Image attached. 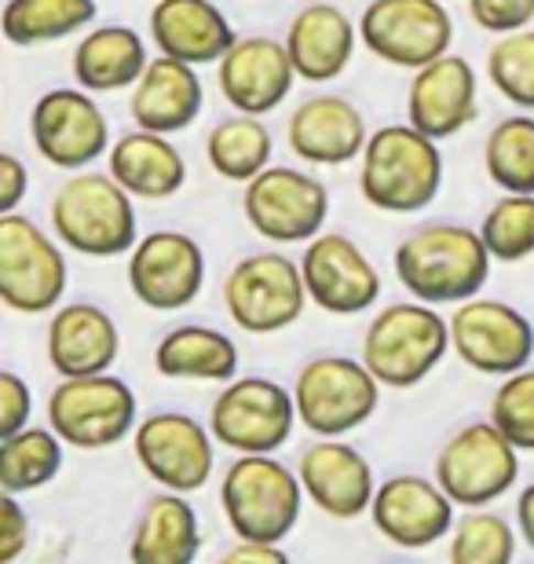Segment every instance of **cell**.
<instances>
[{
	"mask_svg": "<svg viewBox=\"0 0 534 564\" xmlns=\"http://www.w3.org/2000/svg\"><path fill=\"white\" fill-rule=\"evenodd\" d=\"M491 250L469 224L432 220L395 246V279L425 304H458L476 297L491 279Z\"/></svg>",
	"mask_w": 534,
	"mask_h": 564,
	"instance_id": "obj_1",
	"label": "cell"
},
{
	"mask_svg": "<svg viewBox=\"0 0 534 564\" xmlns=\"http://www.w3.org/2000/svg\"><path fill=\"white\" fill-rule=\"evenodd\" d=\"M443 187L439 140L406 126H381L370 132L359 154V195L378 213H422Z\"/></svg>",
	"mask_w": 534,
	"mask_h": 564,
	"instance_id": "obj_2",
	"label": "cell"
},
{
	"mask_svg": "<svg viewBox=\"0 0 534 564\" xmlns=\"http://www.w3.org/2000/svg\"><path fill=\"white\" fill-rule=\"evenodd\" d=\"M52 228L66 250L96 257L129 253L140 239L132 195L110 173L74 169L52 195Z\"/></svg>",
	"mask_w": 534,
	"mask_h": 564,
	"instance_id": "obj_3",
	"label": "cell"
},
{
	"mask_svg": "<svg viewBox=\"0 0 534 564\" xmlns=\"http://www.w3.org/2000/svg\"><path fill=\"white\" fill-rule=\"evenodd\" d=\"M450 323L425 301H395L370 319L362 334V364L381 389H414L443 364Z\"/></svg>",
	"mask_w": 534,
	"mask_h": 564,
	"instance_id": "obj_4",
	"label": "cell"
},
{
	"mask_svg": "<svg viewBox=\"0 0 534 564\" xmlns=\"http://www.w3.org/2000/svg\"><path fill=\"white\" fill-rule=\"evenodd\" d=\"M220 506L238 539L282 543L301 521L304 488L275 455H238L220 480Z\"/></svg>",
	"mask_w": 534,
	"mask_h": 564,
	"instance_id": "obj_5",
	"label": "cell"
},
{
	"mask_svg": "<svg viewBox=\"0 0 534 564\" xmlns=\"http://www.w3.org/2000/svg\"><path fill=\"white\" fill-rule=\"evenodd\" d=\"M297 419L315 436H348L367 425L381 408V381L370 375L362 359L315 356L293 378Z\"/></svg>",
	"mask_w": 534,
	"mask_h": 564,
	"instance_id": "obj_6",
	"label": "cell"
},
{
	"mask_svg": "<svg viewBox=\"0 0 534 564\" xmlns=\"http://www.w3.org/2000/svg\"><path fill=\"white\" fill-rule=\"evenodd\" d=\"M66 279L70 268L59 242L26 213H0V304L22 315L55 312Z\"/></svg>",
	"mask_w": 534,
	"mask_h": 564,
	"instance_id": "obj_7",
	"label": "cell"
},
{
	"mask_svg": "<svg viewBox=\"0 0 534 564\" xmlns=\"http://www.w3.org/2000/svg\"><path fill=\"white\" fill-rule=\"evenodd\" d=\"M304 304H308V290H304L301 261L279 250L242 257L224 279V308L246 334L290 330L304 315Z\"/></svg>",
	"mask_w": 534,
	"mask_h": 564,
	"instance_id": "obj_8",
	"label": "cell"
},
{
	"mask_svg": "<svg viewBox=\"0 0 534 564\" xmlns=\"http://www.w3.org/2000/svg\"><path fill=\"white\" fill-rule=\"evenodd\" d=\"M140 403L129 381L103 375L63 378L48 397V425L66 447L107 451L135 429Z\"/></svg>",
	"mask_w": 534,
	"mask_h": 564,
	"instance_id": "obj_9",
	"label": "cell"
},
{
	"mask_svg": "<svg viewBox=\"0 0 534 564\" xmlns=\"http://www.w3.org/2000/svg\"><path fill=\"white\" fill-rule=\"evenodd\" d=\"M293 392L271 378H231L209 408V433L216 444L238 455H275L297 429Z\"/></svg>",
	"mask_w": 534,
	"mask_h": 564,
	"instance_id": "obj_10",
	"label": "cell"
},
{
	"mask_svg": "<svg viewBox=\"0 0 534 564\" xmlns=\"http://www.w3.org/2000/svg\"><path fill=\"white\" fill-rule=\"evenodd\" d=\"M520 477V447L491 419L469 422L436 455V484L454 506H491Z\"/></svg>",
	"mask_w": 534,
	"mask_h": 564,
	"instance_id": "obj_11",
	"label": "cell"
},
{
	"mask_svg": "<svg viewBox=\"0 0 534 564\" xmlns=\"http://www.w3.org/2000/svg\"><path fill=\"white\" fill-rule=\"evenodd\" d=\"M242 213L260 239L308 242L329 217V191L319 176L293 165H268L246 180Z\"/></svg>",
	"mask_w": 534,
	"mask_h": 564,
	"instance_id": "obj_12",
	"label": "cell"
},
{
	"mask_svg": "<svg viewBox=\"0 0 534 564\" xmlns=\"http://www.w3.org/2000/svg\"><path fill=\"white\" fill-rule=\"evenodd\" d=\"M450 348L476 375L505 378L534 359V323L505 301L469 297L450 312Z\"/></svg>",
	"mask_w": 534,
	"mask_h": 564,
	"instance_id": "obj_13",
	"label": "cell"
},
{
	"mask_svg": "<svg viewBox=\"0 0 534 564\" xmlns=\"http://www.w3.org/2000/svg\"><path fill=\"white\" fill-rule=\"evenodd\" d=\"M359 41L381 63L417 70L450 52L454 19L443 0H370L359 19Z\"/></svg>",
	"mask_w": 534,
	"mask_h": 564,
	"instance_id": "obj_14",
	"label": "cell"
},
{
	"mask_svg": "<svg viewBox=\"0 0 534 564\" xmlns=\"http://www.w3.org/2000/svg\"><path fill=\"white\" fill-rule=\"evenodd\" d=\"M216 440L209 425L190 419L184 411H157L146 414L132 429L135 462L157 488L168 491H201L216 466Z\"/></svg>",
	"mask_w": 534,
	"mask_h": 564,
	"instance_id": "obj_15",
	"label": "cell"
},
{
	"mask_svg": "<svg viewBox=\"0 0 534 564\" xmlns=\"http://www.w3.org/2000/svg\"><path fill=\"white\" fill-rule=\"evenodd\" d=\"M30 137L55 169H88L110 151V121L88 88H52L30 110Z\"/></svg>",
	"mask_w": 534,
	"mask_h": 564,
	"instance_id": "obj_16",
	"label": "cell"
},
{
	"mask_svg": "<svg viewBox=\"0 0 534 564\" xmlns=\"http://www.w3.org/2000/svg\"><path fill=\"white\" fill-rule=\"evenodd\" d=\"M129 290L151 312H179L206 286V253L184 231L162 228L129 250Z\"/></svg>",
	"mask_w": 534,
	"mask_h": 564,
	"instance_id": "obj_17",
	"label": "cell"
},
{
	"mask_svg": "<svg viewBox=\"0 0 534 564\" xmlns=\"http://www.w3.org/2000/svg\"><path fill=\"white\" fill-rule=\"evenodd\" d=\"M301 275L308 301L329 315H359L381 297L378 268L356 239L340 231H319L304 242Z\"/></svg>",
	"mask_w": 534,
	"mask_h": 564,
	"instance_id": "obj_18",
	"label": "cell"
},
{
	"mask_svg": "<svg viewBox=\"0 0 534 564\" xmlns=\"http://www.w3.org/2000/svg\"><path fill=\"white\" fill-rule=\"evenodd\" d=\"M297 477L304 499H312L319 513L334 521H356L370 513L373 491H378L370 458L340 436H319L312 447H304L297 458Z\"/></svg>",
	"mask_w": 534,
	"mask_h": 564,
	"instance_id": "obj_19",
	"label": "cell"
},
{
	"mask_svg": "<svg viewBox=\"0 0 534 564\" xmlns=\"http://www.w3.org/2000/svg\"><path fill=\"white\" fill-rule=\"evenodd\" d=\"M373 528L400 550H425L450 535L454 502L436 480L417 473H395L381 480L370 502Z\"/></svg>",
	"mask_w": 534,
	"mask_h": 564,
	"instance_id": "obj_20",
	"label": "cell"
},
{
	"mask_svg": "<svg viewBox=\"0 0 534 564\" xmlns=\"http://www.w3.org/2000/svg\"><path fill=\"white\" fill-rule=\"evenodd\" d=\"M216 85H220L227 104L242 110V115L264 118L271 110H279L297 85L286 41L238 37L216 63Z\"/></svg>",
	"mask_w": 534,
	"mask_h": 564,
	"instance_id": "obj_21",
	"label": "cell"
},
{
	"mask_svg": "<svg viewBox=\"0 0 534 564\" xmlns=\"http://www.w3.org/2000/svg\"><path fill=\"white\" fill-rule=\"evenodd\" d=\"M480 115L476 70L465 55L443 52L439 59L417 66L406 88V121L432 140H450L469 129Z\"/></svg>",
	"mask_w": 534,
	"mask_h": 564,
	"instance_id": "obj_22",
	"label": "cell"
},
{
	"mask_svg": "<svg viewBox=\"0 0 534 564\" xmlns=\"http://www.w3.org/2000/svg\"><path fill=\"white\" fill-rule=\"evenodd\" d=\"M290 151L308 165H348L362 154V147L370 140L367 118L351 104L348 96L326 93L308 96L304 104L290 115L286 126Z\"/></svg>",
	"mask_w": 534,
	"mask_h": 564,
	"instance_id": "obj_23",
	"label": "cell"
},
{
	"mask_svg": "<svg viewBox=\"0 0 534 564\" xmlns=\"http://www.w3.org/2000/svg\"><path fill=\"white\" fill-rule=\"evenodd\" d=\"M129 115L135 129L162 132V137H176V132L190 129L206 107V88H201L198 66H190L173 55H162L146 63L140 82L129 88Z\"/></svg>",
	"mask_w": 534,
	"mask_h": 564,
	"instance_id": "obj_24",
	"label": "cell"
},
{
	"mask_svg": "<svg viewBox=\"0 0 534 564\" xmlns=\"http://www.w3.org/2000/svg\"><path fill=\"white\" fill-rule=\"evenodd\" d=\"M121 352V330L103 304L70 301L48 323V364L59 378L103 375Z\"/></svg>",
	"mask_w": 534,
	"mask_h": 564,
	"instance_id": "obj_25",
	"label": "cell"
},
{
	"mask_svg": "<svg viewBox=\"0 0 534 564\" xmlns=\"http://www.w3.org/2000/svg\"><path fill=\"white\" fill-rule=\"evenodd\" d=\"M359 44V26L348 19V11L337 4H308L290 19L286 30V52L293 59L297 77L312 85L334 82L348 70L351 55Z\"/></svg>",
	"mask_w": 534,
	"mask_h": 564,
	"instance_id": "obj_26",
	"label": "cell"
},
{
	"mask_svg": "<svg viewBox=\"0 0 534 564\" xmlns=\"http://www.w3.org/2000/svg\"><path fill=\"white\" fill-rule=\"evenodd\" d=\"M151 37L162 55L190 66H216L238 33L212 0H157L151 8Z\"/></svg>",
	"mask_w": 534,
	"mask_h": 564,
	"instance_id": "obj_27",
	"label": "cell"
},
{
	"mask_svg": "<svg viewBox=\"0 0 534 564\" xmlns=\"http://www.w3.org/2000/svg\"><path fill=\"white\" fill-rule=\"evenodd\" d=\"M110 176L129 191L132 198L162 202L173 198L187 184V158L162 132L132 129L110 143L107 151Z\"/></svg>",
	"mask_w": 534,
	"mask_h": 564,
	"instance_id": "obj_28",
	"label": "cell"
},
{
	"mask_svg": "<svg viewBox=\"0 0 534 564\" xmlns=\"http://www.w3.org/2000/svg\"><path fill=\"white\" fill-rule=\"evenodd\" d=\"M201 550V524L184 491H154L135 524L129 557L135 564H190Z\"/></svg>",
	"mask_w": 534,
	"mask_h": 564,
	"instance_id": "obj_29",
	"label": "cell"
},
{
	"mask_svg": "<svg viewBox=\"0 0 534 564\" xmlns=\"http://www.w3.org/2000/svg\"><path fill=\"white\" fill-rule=\"evenodd\" d=\"M151 55L143 37L132 26L110 22V26L88 30L74 48V82L88 93H124L140 82Z\"/></svg>",
	"mask_w": 534,
	"mask_h": 564,
	"instance_id": "obj_30",
	"label": "cell"
},
{
	"mask_svg": "<svg viewBox=\"0 0 534 564\" xmlns=\"http://www.w3.org/2000/svg\"><path fill=\"white\" fill-rule=\"evenodd\" d=\"M154 370L168 381H224L238 378V345L212 326H176L154 345Z\"/></svg>",
	"mask_w": 534,
	"mask_h": 564,
	"instance_id": "obj_31",
	"label": "cell"
},
{
	"mask_svg": "<svg viewBox=\"0 0 534 564\" xmlns=\"http://www.w3.org/2000/svg\"><path fill=\"white\" fill-rule=\"evenodd\" d=\"M99 15L96 0H8L0 8V37L15 48H37L74 37Z\"/></svg>",
	"mask_w": 534,
	"mask_h": 564,
	"instance_id": "obj_32",
	"label": "cell"
},
{
	"mask_svg": "<svg viewBox=\"0 0 534 564\" xmlns=\"http://www.w3.org/2000/svg\"><path fill=\"white\" fill-rule=\"evenodd\" d=\"M66 444L52 425H22L0 440V488L11 495L41 491L59 477Z\"/></svg>",
	"mask_w": 534,
	"mask_h": 564,
	"instance_id": "obj_33",
	"label": "cell"
},
{
	"mask_svg": "<svg viewBox=\"0 0 534 564\" xmlns=\"http://www.w3.org/2000/svg\"><path fill=\"white\" fill-rule=\"evenodd\" d=\"M271 129L257 115H231L224 121H216L206 137V158L216 176L231 180V184H246L253 180L260 169L271 165Z\"/></svg>",
	"mask_w": 534,
	"mask_h": 564,
	"instance_id": "obj_34",
	"label": "cell"
},
{
	"mask_svg": "<svg viewBox=\"0 0 534 564\" xmlns=\"http://www.w3.org/2000/svg\"><path fill=\"white\" fill-rule=\"evenodd\" d=\"M483 169L494 187L534 195V118L513 115L502 118L487 132Z\"/></svg>",
	"mask_w": 534,
	"mask_h": 564,
	"instance_id": "obj_35",
	"label": "cell"
},
{
	"mask_svg": "<svg viewBox=\"0 0 534 564\" xmlns=\"http://www.w3.org/2000/svg\"><path fill=\"white\" fill-rule=\"evenodd\" d=\"M447 554L454 564H509L516 557V532L502 513L472 506L454 517Z\"/></svg>",
	"mask_w": 534,
	"mask_h": 564,
	"instance_id": "obj_36",
	"label": "cell"
},
{
	"mask_svg": "<svg viewBox=\"0 0 534 564\" xmlns=\"http://www.w3.org/2000/svg\"><path fill=\"white\" fill-rule=\"evenodd\" d=\"M480 235L494 261L516 264L534 257V195L505 191V195L487 209Z\"/></svg>",
	"mask_w": 534,
	"mask_h": 564,
	"instance_id": "obj_37",
	"label": "cell"
},
{
	"mask_svg": "<svg viewBox=\"0 0 534 564\" xmlns=\"http://www.w3.org/2000/svg\"><path fill=\"white\" fill-rule=\"evenodd\" d=\"M487 77L509 104L520 110H534V30L498 33V41L487 52Z\"/></svg>",
	"mask_w": 534,
	"mask_h": 564,
	"instance_id": "obj_38",
	"label": "cell"
},
{
	"mask_svg": "<svg viewBox=\"0 0 534 564\" xmlns=\"http://www.w3.org/2000/svg\"><path fill=\"white\" fill-rule=\"evenodd\" d=\"M491 422L520 451H534V367H520L502 378L491 397Z\"/></svg>",
	"mask_w": 534,
	"mask_h": 564,
	"instance_id": "obj_39",
	"label": "cell"
},
{
	"mask_svg": "<svg viewBox=\"0 0 534 564\" xmlns=\"http://www.w3.org/2000/svg\"><path fill=\"white\" fill-rule=\"evenodd\" d=\"M469 15L487 33L524 30L534 22V0H469Z\"/></svg>",
	"mask_w": 534,
	"mask_h": 564,
	"instance_id": "obj_40",
	"label": "cell"
},
{
	"mask_svg": "<svg viewBox=\"0 0 534 564\" xmlns=\"http://www.w3.org/2000/svg\"><path fill=\"white\" fill-rule=\"evenodd\" d=\"M33 414V392L26 378L15 370H0V440L19 433L22 425H30Z\"/></svg>",
	"mask_w": 534,
	"mask_h": 564,
	"instance_id": "obj_41",
	"label": "cell"
},
{
	"mask_svg": "<svg viewBox=\"0 0 534 564\" xmlns=\"http://www.w3.org/2000/svg\"><path fill=\"white\" fill-rule=\"evenodd\" d=\"M30 543V517L26 506L19 502V495L0 488V564L22 557V550Z\"/></svg>",
	"mask_w": 534,
	"mask_h": 564,
	"instance_id": "obj_42",
	"label": "cell"
},
{
	"mask_svg": "<svg viewBox=\"0 0 534 564\" xmlns=\"http://www.w3.org/2000/svg\"><path fill=\"white\" fill-rule=\"evenodd\" d=\"M30 191V169L22 165V158L0 151V213H15L26 202Z\"/></svg>",
	"mask_w": 534,
	"mask_h": 564,
	"instance_id": "obj_43",
	"label": "cell"
},
{
	"mask_svg": "<svg viewBox=\"0 0 534 564\" xmlns=\"http://www.w3.org/2000/svg\"><path fill=\"white\" fill-rule=\"evenodd\" d=\"M227 564H238V561H286V550L282 543H257V539H238V543L224 554Z\"/></svg>",
	"mask_w": 534,
	"mask_h": 564,
	"instance_id": "obj_44",
	"label": "cell"
},
{
	"mask_svg": "<svg viewBox=\"0 0 534 564\" xmlns=\"http://www.w3.org/2000/svg\"><path fill=\"white\" fill-rule=\"evenodd\" d=\"M516 532L534 550V484H527L516 499Z\"/></svg>",
	"mask_w": 534,
	"mask_h": 564,
	"instance_id": "obj_45",
	"label": "cell"
}]
</instances>
